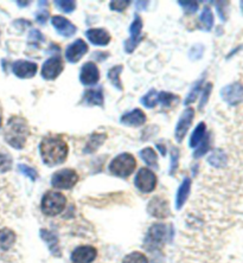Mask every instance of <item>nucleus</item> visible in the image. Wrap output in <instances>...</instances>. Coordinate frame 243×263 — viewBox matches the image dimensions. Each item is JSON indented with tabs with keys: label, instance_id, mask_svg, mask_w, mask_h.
I'll return each mask as SVG.
<instances>
[{
	"label": "nucleus",
	"instance_id": "9d476101",
	"mask_svg": "<svg viewBox=\"0 0 243 263\" xmlns=\"http://www.w3.org/2000/svg\"><path fill=\"white\" fill-rule=\"evenodd\" d=\"M141 31H142V19L140 15H137L134 17L132 24L129 26V33L130 38L129 40L125 41V51L127 53H132L134 50L137 49L138 44L140 43L141 41Z\"/></svg>",
	"mask_w": 243,
	"mask_h": 263
},
{
	"label": "nucleus",
	"instance_id": "7c9ffc66",
	"mask_svg": "<svg viewBox=\"0 0 243 263\" xmlns=\"http://www.w3.org/2000/svg\"><path fill=\"white\" fill-rule=\"evenodd\" d=\"M141 104L148 109H152L158 104V91L156 89H151L146 95H144L140 100Z\"/></svg>",
	"mask_w": 243,
	"mask_h": 263
},
{
	"label": "nucleus",
	"instance_id": "423d86ee",
	"mask_svg": "<svg viewBox=\"0 0 243 263\" xmlns=\"http://www.w3.org/2000/svg\"><path fill=\"white\" fill-rule=\"evenodd\" d=\"M167 234V227L165 224H153L148 229V233L146 235L144 246L147 250L159 249L164 245L165 238Z\"/></svg>",
	"mask_w": 243,
	"mask_h": 263
},
{
	"label": "nucleus",
	"instance_id": "7ed1b4c3",
	"mask_svg": "<svg viewBox=\"0 0 243 263\" xmlns=\"http://www.w3.org/2000/svg\"><path fill=\"white\" fill-rule=\"evenodd\" d=\"M136 167V158L129 153H121L110 161L109 172L115 177L127 178L132 175Z\"/></svg>",
	"mask_w": 243,
	"mask_h": 263
},
{
	"label": "nucleus",
	"instance_id": "a878e982",
	"mask_svg": "<svg viewBox=\"0 0 243 263\" xmlns=\"http://www.w3.org/2000/svg\"><path fill=\"white\" fill-rule=\"evenodd\" d=\"M205 133H207L205 123L200 122L199 125L195 128L194 133L191 134L190 141H189V146H190L191 148H196V147H198V145L202 142L204 137H205Z\"/></svg>",
	"mask_w": 243,
	"mask_h": 263
},
{
	"label": "nucleus",
	"instance_id": "9b49d317",
	"mask_svg": "<svg viewBox=\"0 0 243 263\" xmlns=\"http://www.w3.org/2000/svg\"><path fill=\"white\" fill-rule=\"evenodd\" d=\"M223 101L230 106H237L243 100V86L240 82L228 84L221 90Z\"/></svg>",
	"mask_w": 243,
	"mask_h": 263
},
{
	"label": "nucleus",
	"instance_id": "cd10ccee",
	"mask_svg": "<svg viewBox=\"0 0 243 263\" xmlns=\"http://www.w3.org/2000/svg\"><path fill=\"white\" fill-rule=\"evenodd\" d=\"M122 69H123L122 65H115V67L110 68L109 70H108V79H109L110 83L120 91L123 90V87H122V83L120 80Z\"/></svg>",
	"mask_w": 243,
	"mask_h": 263
},
{
	"label": "nucleus",
	"instance_id": "6ab92c4d",
	"mask_svg": "<svg viewBox=\"0 0 243 263\" xmlns=\"http://www.w3.org/2000/svg\"><path fill=\"white\" fill-rule=\"evenodd\" d=\"M86 36L91 44L98 46H106L111 41V36L105 29H89L87 30Z\"/></svg>",
	"mask_w": 243,
	"mask_h": 263
},
{
	"label": "nucleus",
	"instance_id": "393cba45",
	"mask_svg": "<svg viewBox=\"0 0 243 263\" xmlns=\"http://www.w3.org/2000/svg\"><path fill=\"white\" fill-rule=\"evenodd\" d=\"M107 135L105 133H94L90 137L89 141L84 148V153H94L99 149V147L105 142Z\"/></svg>",
	"mask_w": 243,
	"mask_h": 263
},
{
	"label": "nucleus",
	"instance_id": "49530a36",
	"mask_svg": "<svg viewBox=\"0 0 243 263\" xmlns=\"http://www.w3.org/2000/svg\"><path fill=\"white\" fill-rule=\"evenodd\" d=\"M3 126V108L0 106V127Z\"/></svg>",
	"mask_w": 243,
	"mask_h": 263
},
{
	"label": "nucleus",
	"instance_id": "a18cd8bd",
	"mask_svg": "<svg viewBox=\"0 0 243 263\" xmlns=\"http://www.w3.org/2000/svg\"><path fill=\"white\" fill-rule=\"evenodd\" d=\"M157 147H158V149H160L161 156H166V149H165V146H164V145L158 144V145H157Z\"/></svg>",
	"mask_w": 243,
	"mask_h": 263
},
{
	"label": "nucleus",
	"instance_id": "f8f14e48",
	"mask_svg": "<svg viewBox=\"0 0 243 263\" xmlns=\"http://www.w3.org/2000/svg\"><path fill=\"white\" fill-rule=\"evenodd\" d=\"M100 80V71L98 65L92 62H87L81 68L80 81L83 86H94Z\"/></svg>",
	"mask_w": 243,
	"mask_h": 263
},
{
	"label": "nucleus",
	"instance_id": "f704fd0d",
	"mask_svg": "<svg viewBox=\"0 0 243 263\" xmlns=\"http://www.w3.org/2000/svg\"><path fill=\"white\" fill-rule=\"evenodd\" d=\"M55 5L57 9L64 13H71L76 10V3L75 2H69V0H65V2H61V0H56Z\"/></svg>",
	"mask_w": 243,
	"mask_h": 263
},
{
	"label": "nucleus",
	"instance_id": "ddd939ff",
	"mask_svg": "<svg viewBox=\"0 0 243 263\" xmlns=\"http://www.w3.org/2000/svg\"><path fill=\"white\" fill-rule=\"evenodd\" d=\"M88 44L83 40H76L65 49V59L70 63H77L88 52Z\"/></svg>",
	"mask_w": 243,
	"mask_h": 263
},
{
	"label": "nucleus",
	"instance_id": "c03bdc74",
	"mask_svg": "<svg viewBox=\"0 0 243 263\" xmlns=\"http://www.w3.org/2000/svg\"><path fill=\"white\" fill-rule=\"evenodd\" d=\"M136 5H137L138 10L142 11V10H146V7L144 5H148V3L147 2H137Z\"/></svg>",
	"mask_w": 243,
	"mask_h": 263
},
{
	"label": "nucleus",
	"instance_id": "58836bf2",
	"mask_svg": "<svg viewBox=\"0 0 243 263\" xmlns=\"http://www.w3.org/2000/svg\"><path fill=\"white\" fill-rule=\"evenodd\" d=\"M178 5L182 7V9L185 11V13H188V14H192V13L197 12L198 6H199L197 2H182V0H179Z\"/></svg>",
	"mask_w": 243,
	"mask_h": 263
},
{
	"label": "nucleus",
	"instance_id": "c85d7f7f",
	"mask_svg": "<svg viewBox=\"0 0 243 263\" xmlns=\"http://www.w3.org/2000/svg\"><path fill=\"white\" fill-rule=\"evenodd\" d=\"M199 22H200V26H202L203 30L210 31L211 29H213V25H214V13H213V11H211V9H210L209 6L204 7L203 12L200 13Z\"/></svg>",
	"mask_w": 243,
	"mask_h": 263
},
{
	"label": "nucleus",
	"instance_id": "39448f33",
	"mask_svg": "<svg viewBox=\"0 0 243 263\" xmlns=\"http://www.w3.org/2000/svg\"><path fill=\"white\" fill-rule=\"evenodd\" d=\"M79 181V175L72 168H62L55 172L51 178V185L60 190H69Z\"/></svg>",
	"mask_w": 243,
	"mask_h": 263
},
{
	"label": "nucleus",
	"instance_id": "a19ab883",
	"mask_svg": "<svg viewBox=\"0 0 243 263\" xmlns=\"http://www.w3.org/2000/svg\"><path fill=\"white\" fill-rule=\"evenodd\" d=\"M49 15H50L49 10L41 9V10L38 11V12L36 13V21H37V23H40V24H45V23L48 22Z\"/></svg>",
	"mask_w": 243,
	"mask_h": 263
},
{
	"label": "nucleus",
	"instance_id": "a211bd4d",
	"mask_svg": "<svg viewBox=\"0 0 243 263\" xmlns=\"http://www.w3.org/2000/svg\"><path fill=\"white\" fill-rule=\"evenodd\" d=\"M148 211L153 217L166 218L170 215V209L166 200L161 197H154L148 204Z\"/></svg>",
	"mask_w": 243,
	"mask_h": 263
},
{
	"label": "nucleus",
	"instance_id": "dca6fc26",
	"mask_svg": "<svg viewBox=\"0 0 243 263\" xmlns=\"http://www.w3.org/2000/svg\"><path fill=\"white\" fill-rule=\"evenodd\" d=\"M51 24L59 34L64 37L74 36L77 31L76 26L69 19L62 17V15H53L51 18Z\"/></svg>",
	"mask_w": 243,
	"mask_h": 263
},
{
	"label": "nucleus",
	"instance_id": "b1692460",
	"mask_svg": "<svg viewBox=\"0 0 243 263\" xmlns=\"http://www.w3.org/2000/svg\"><path fill=\"white\" fill-rule=\"evenodd\" d=\"M140 157L141 159L145 161V164L152 167L154 170L159 168V165H158V156L152 147H145L140 151Z\"/></svg>",
	"mask_w": 243,
	"mask_h": 263
},
{
	"label": "nucleus",
	"instance_id": "c9c22d12",
	"mask_svg": "<svg viewBox=\"0 0 243 263\" xmlns=\"http://www.w3.org/2000/svg\"><path fill=\"white\" fill-rule=\"evenodd\" d=\"M209 148H210V138H209V135H207V137H204L202 142L198 145L197 149L194 152V158H199V157L204 156V154L209 151Z\"/></svg>",
	"mask_w": 243,
	"mask_h": 263
},
{
	"label": "nucleus",
	"instance_id": "4468645a",
	"mask_svg": "<svg viewBox=\"0 0 243 263\" xmlns=\"http://www.w3.org/2000/svg\"><path fill=\"white\" fill-rule=\"evenodd\" d=\"M38 70V65L33 62L19 60L12 64V71L19 79H32Z\"/></svg>",
	"mask_w": 243,
	"mask_h": 263
},
{
	"label": "nucleus",
	"instance_id": "1a4fd4ad",
	"mask_svg": "<svg viewBox=\"0 0 243 263\" xmlns=\"http://www.w3.org/2000/svg\"><path fill=\"white\" fill-rule=\"evenodd\" d=\"M195 118V109L194 108H186L183 111V114L180 115V118L177 122L176 130H175V137L176 140L178 142H182L184 140L185 135L188 134V130L190 129Z\"/></svg>",
	"mask_w": 243,
	"mask_h": 263
},
{
	"label": "nucleus",
	"instance_id": "72a5a7b5",
	"mask_svg": "<svg viewBox=\"0 0 243 263\" xmlns=\"http://www.w3.org/2000/svg\"><path fill=\"white\" fill-rule=\"evenodd\" d=\"M170 157H171V168H170V176H175L177 170H178L179 165V151L176 147H171V152H170Z\"/></svg>",
	"mask_w": 243,
	"mask_h": 263
},
{
	"label": "nucleus",
	"instance_id": "e433bc0d",
	"mask_svg": "<svg viewBox=\"0 0 243 263\" xmlns=\"http://www.w3.org/2000/svg\"><path fill=\"white\" fill-rule=\"evenodd\" d=\"M43 42H45V38L43 36V33H42L40 30L33 29V30L30 31V33H29V44L36 45V44L43 43Z\"/></svg>",
	"mask_w": 243,
	"mask_h": 263
},
{
	"label": "nucleus",
	"instance_id": "412c9836",
	"mask_svg": "<svg viewBox=\"0 0 243 263\" xmlns=\"http://www.w3.org/2000/svg\"><path fill=\"white\" fill-rule=\"evenodd\" d=\"M41 237L43 238V241L46 243L49 250L51 251L52 255L60 257L61 256V248H60V243H59V238H57L56 235H53L51 231L42 229L41 230Z\"/></svg>",
	"mask_w": 243,
	"mask_h": 263
},
{
	"label": "nucleus",
	"instance_id": "0eeeda50",
	"mask_svg": "<svg viewBox=\"0 0 243 263\" xmlns=\"http://www.w3.org/2000/svg\"><path fill=\"white\" fill-rule=\"evenodd\" d=\"M157 181V176L154 175L152 170L142 167L138 171L136 179H134V184L141 192L149 193L156 190Z\"/></svg>",
	"mask_w": 243,
	"mask_h": 263
},
{
	"label": "nucleus",
	"instance_id": "4be33fe9",
	"mask_svg": "<svg viewBox=\"0 0 243 263\" xmlns=\"http://www.w3.org/2000/svg\"><path fill=\"white\" fill-rule=\"evenodd\" d=\"M190 190H191V179L190 178H185V179L182 181V184H180L178 191H177V196H176L177 210H180V209L183 208V205L188 200Z\"/></svg>",
	"mask_w": 243,
	"mask_h": 263
},
{
	"label": "nucleus",
	"instance_id": "ea45409f",
	"mask_svg": "<svg viewBox=\"0 0 243 263\" xmlns=\"http://www.w3.org/2000/svg\"><path fill=\"white\" fill-rule=\"evenodd\" d=\"M129 5H130V2H128V0H121V2H110L109 3L110 10L118 11V12H122V11H125Z\"/></svg>",
	"mask_w": 243,
	"mask_h": 263
},
{
	"label": "nucleus",
	"instance_id": "2f4dec72",
	"mask_svg": "<svg viewBox=\"0 0 243 263\" xmlns=\"http://www.w3.org/2000/svg\"><path fill=\"white\" fill-rule=\"evenodd\" d=\"M122 263H148V258L146 257L145 254L133 251V253L126 255Z\"/></svg>",
	"mask_w": 243,
	"mask_h": 263
},
{
	"label": "nucleus",
	"instance_id": "c756f323",
	"mask_svg": "<svg viewBox=\"0 0 243 263\" xmlns=\"http://www.w3.org/2000/svg\"><path fill=\"white\" fill-rule=\"evenodd\" d=\"M179 102V96L172 94V92L167 91H160L158 92V103L161 107H172L173 104Z\"/></svg>",
	"mask_w": 243,
	"mask_h": 263
},
{
	"label": "nucleus",
	"instance_id": "de8ad7c7",
	"mask_svg": "<svg viewBox=\"0 0 243 263\" xmlns=\"http://www.w3.org/2000/svg\"><path fill=\"white\" fill-rule=\"evenodd\" d=\"M29 2H17V5H29Z\"/></svg>",
	"mask_w": 243,
	"mask_h": 263
},
{
	"label": "nucleus",
	"instance_id": "f3484780",
	"mask_svg": "<svg viewBox=\"0 0 243 263\" xmlns=\"http://www.w3.org/2000/svg\"><path fill=\"white\" fill-rule=\"evenodd\" d=\"M146 114L139 108L128 111V113H125L120 119V122L122 125L128 126V127H140L146 122Z\"/></svg>",
	"mask_w": 243,
	"mask_h": 263
},
{
	"label": "nucleus",
	"instance_id": "2eb2a0df",
	"mask_svg": "<svg viewBox=\"0 0 243 263\" xmlns=\"http://www.w3.org/2000/svg\"><path fill=\"white\" fill-rule=\"evenodd\" d=\"M98 256V250L92 246H80L71 253L74 263H91Z\"/></svg>",
	"mask_w": 243,
	"mask_h": 263
},
{
	"label": "nucleus",
	"instance_id": "4c0bfd02",
	"mask_svg": "<svg viewBox=\"0 0 243 263\" xmlns=\"http://www.w3.org/2000/svg\"><path fill=\"white\" fill-rule=\"evenodd\" d=\"M18 170H19V172L22 173V175H24V176H26L28 178H30V179L32 180V181H34V180L37 179L38 173L36 172V170H33L32 167H30V166L24 165V164H19L18 165Z\"/></svg>",
	"mask_w": 243,
	"mask_h": 263
},
{
	"label": "nucleus",
	"instance_id": "473e14b6",
	"mask_svg": "<svg viewBox=\"0 0 243 263\" xmlns=\"http://www.w3.org/2000/svg\"><path fill=\"white\" fill-rule=\"evenodd\" d=\"M202 84H203V80H198L197 82L194 84V87L191 88L190 92H189V95L186 96V100H185V102H184L185 106L194 103L196 100H197V96L199 94L200 89H202Z\"/></svg>",
	"mask_w": 243,
	"mask_h": 263
},
{
	"label": "nucleus",
	"instance_id": "20e7f679",
	"mask_svg": "<svg viewBox=\"0 0 243 263\" xmlns=\"http://www.w3.org/2000/svg\"><path fill=\"white\" fill-rule=\"evenodd\" d=\"M67 205V198L57 191H48L41 202V210L44 215L53 217L60 215Z\"/></svg>",
	"mask_w": 243,
	"mask_h": 263
},
{
	"label": "nucleus",
	"instance_id": "5701e85b",
	"mask_svg": "<svg viewBox=\"0 0 243 263\" xmlns=\"http://www.w3.org/2000/svg\"><path fill=\"white\" fill-rule=\"evenodd\" d=\"M15 236L14 231H12L9 228H4L0 229V249L2 250H9L12 248L15 243Z\"/></svg>",
	"mask_w": 243,
	"mask_h": 263
},
{
	"label": "nucleus",
	"instance_id": "79ce46f5",
	"mask_svg": "<svg viewBox=\"0 0 243 263\" xmlns=\"http://www.w3.org/2000/svg\"><path fill=\"white\" fill-rule=\"evenodd\" d=\"M11 167V159L6 154L0 153V171H7Z\"/></svg>",
	"mask_w": 243,
	"mask_h": 263
},
{
	"label": "nucleus",
	"instance_id": "f03ea898",
	"mask_svg": "<svg viewBox=\"0 0 243 263\" xmlns=\"http://www.w3.org/2000/svg\"><path fill=\"white\" fill-rule=\"evenodd\" d=\"M30 135V127L25 119L12 117L7 121L5 129V140L15 149H23Z\"/></svg>",
	"mask_w": 243,
	"mask_h": 263
},
{
	"label": "nucleus",
	"instance_id": "aec40b11",
	"mask_svg": "<svg viewBox=\"0 0 243 263\" xmlns=\"http://www.w3.org/2000/svg\"><path fill=\"white\" fill-rule=\"evenodd\" d=\"M103 90L102 88H91L84 90L82 101L88 106H99L103 107Z\"/></svg>",
	"mask_w": 243,
	"mask_h": 263
},
{
	"label": "nucleus",
	"instance_id": "37998d69",
	"mask_svg": "<svg viewBox=\"0 0 243 263\" xmlns=\"http://www.w3.org/2000/svg\"><path fill=\"white\" fill-rule=\"evenodd\" d=\"M211 89H213V84L211 83H208L207 88L204 89V92H203V96H202V100H200V104H199V108L202 109L204 107V104L208 102V99H209V95L211 92Z\"/></svg>",
	"mask_w": 243,
	"mask_h": 263
},
{
	"label": "nucleus",
	"instance_id": "bb28decb",
	"mask_svg": "<svg viewBox=\"0 0 243 263\" xmlns=\"http://www.w3.org/2000/svg\"><path fill=\"white\" fill-rule=\"evenodd\" d=\"M208 162H209L213 167H217V168L226 167V165H227L226 153L219 148L215 149L214 152L210 154L209 158H208Z\"/></svg>",
	"mask_w": 243,
	"mask_h": 263
},
{
	"label": "nucleus",
	"instance_id": "6e6552de",
	"mask_svg": "<svg viewBox=\"0 0 243 263\" xmlns=\"http://www.w3.org/2000/svg\"><path fill=\"white\" fill-rule=\"evenodd\" d=\"M64 70V62L60 55L50 57L44 62L42 67L41 75L46 81H53L59 77Z\"/></svg>",
	"mask_w": 243,
	"mask_h": 263
},
{
	"label": "nucleus",
	"instance_id": "f257e3e1",
	"mask_svg": "<svg viewBox=\"0 0 243 263\" xmlns=\"http://www.w3.org/2000/svg\"><path fill=\"white\" fill-rule=\"evenodd\" d=\"M40 153L46 166H57L67 160L69 147L63 139L57 137L44 138L40 144Z\"/></svg>",
	"mask_w": 243,
	"mask_h": 263
}]
</instances>
